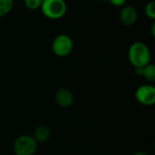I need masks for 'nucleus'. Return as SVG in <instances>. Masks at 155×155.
Returning a JSON list of instances; mask_svg holds the SVG:
<instances>
[{
  "label": "nucleus",
  "mask_w": 155,
  "mask_h": 155,
  "mask_svg": "<svg viewBox=\"0 0 155 155\" xmlns=\"http://www.w3.org/2000/svg\"><path fill=\"white\" fill-rule=\"evenodd\" d=\"M38 143L30 134H22L17 137L13 145L15 155H34L37 150Z\"/></svg>",
  "instance_id": "nucleus-3"
},
{
  "label": "nucleus",
  "mask_w": 155,
  "mask_h": 155,
  "mask_svg": "<svg viewBox=\"0 0 155 155\" xmlns=\"http://www.w3.org/2000/svg\"><path fill=\"white\" fill-rule=\"evenodd\" d=\"M74 48V42L70 35L61 34L55 36L52 43V50L56 56L65 57L71 54Z\"/></svg>",
  "instance_id": "nucleus-4"
},
{
  "label": "nucleus",
  "mask_w": 155,
  "mask_h": 155,
  "mask_svg": "<svg viewBox=\"0 0 155 155\" xmlns=\"http://www.w3.org/2000/svg\"><path fill=\"white\" fill-rule=\"evenodd\" d=\"M15 0H0V17L8 15L14 7Z\"/></svg>",
  "instance_id": "nucleus-10"
},
{
  "label": "nucleus",
  "mask_w": 155,
  "mask_h": 155,
  "mask_svg": "<svg viewBox=\"0 0 155 155\" xmlns=\"http://www.w3.org/2000/svg\"><path fill=\"white\" fill-rule=\"evenodd\" d=\"M133 155H148L147 153H143V152H136V153H134Z\"/></svg>",
  "instance_id": "nucleus-16"
},
{
  "label": "nucleus",
  "mask_w": 155,
  "mask_h": 155,
  "mask_svg": "<svg viewBox=\"0 0 155 155\" xmlns=\"http://www.w3.org/2000/svg\"><path fill=\"white\" fill-rule=\"evenodd\" d=\"M107 1H108V0H107Z\"/></svg>",
  "instance_id": "nucleus-17"
},
{
  "label": "nucleus",
  "mask_w": 155,
  "mask_h": 155,
  "mask_svg": "<svg viewBox=\"0 0 155 155\" xmlns=\"http://www.w3.org/2000/svg\"><path fill=\"white\" fill-rule=\"evenodd\" d=\"M143 77L150 83L155 82V66L153 64H148L143 69Z\"/></svg>",
  "instance_id": "nucleus-9"
},
{
  "label": "nucleus",
  "mask_w": 155,
  "mask_h": 155,
  "mask_svg": "<svg viewBox=\"0 0 155 155\" xmlns=\"http://www.w3.org/2000/svg\"><path fill=\"white\" fill-rule=\"evenodd\" d=\"M128 59L134 68L144 67L151 63L152 54L149 46L141 41L134 42L128 50Z\"/></svg>",
  "instance_id": "nucleus-1"
},
{
  "label": "nucleus",
  "mask_w": 155,
  "mask_h": 155,
  "mask_svg": "<svg viewBox=\"0 0 155 155\" xmlns=\"http://www.w3.org/2000/svg\"><path fill=\"white\" fill-rule=\"evenodd\" d=\"M119 18L123 25L127 26L133 25L136 23L138 18L137 10L132 5H124L120 10Z\"/></svg>",
  "instance_id": "nucleus-6"
},
{
  "label": "nucleus",
  "mask_w": 155,
  "mask_h": 155,
  "mask_svg": "<svg viewBox=\"0 0 155 155\" xmlns=\"http://www.w3.org/2000/svg\"><path fill=\"white\" fill-rule=\"evenodd\" d=\"M50 130L45 125H40L37 126L34 132V139L37 143H44L48 141L50 137Z\"/></svg>",
  "instance_id": "nucleus-8"
},
{
  "label": "nucleus",
  "mask_w": 155,
  "mask_h": 155,
  "mask_svg": "<svg viewBox=\"0 0 155 155\" xmlns=\"http://www.w3.org/2000/svg\"><path fill=\"white\" fill-rule=\"evenodd\" d=\"M144 13L145 15L152 19L154 20L155 19V2L154 1H151L149 3L146 4L145 7H144Z\"/></svg>",
  "instance_id": "nucleus-11"
},
{
  "label": "nucleus",
  "mask_w": 155,
  "mask_h": 155,
  "mask_svg": "<svg viewBox=\"0 0 155 155\" xmlns=\"http://www.w3.org/2000/svg\"><path fill=\"white\" fill-rule=\"evenodd\" d=\"M25 6L29 10H37L41 7L43 0H24Z\"/></svg>",
  "instance_id": "nucleus-12"
},
{
  "label": "nucleus",
  "mask_w": 155,
  "mask_h": 155,
  "mask_svg": "<svg viewBox=\"0 0 155 155\" xmlns=\"http://www.w3.org/2000/svg\"><path fill=\"white\" fill-rule=\"evenodd\" d=\"M67 8L65 0H43L40 7L42 14L50 20L63 18L67 12Z\"/></svg>",
  "instance_id": "nucleus-2"
},
{
  "label": "nucleus",
  "mask_w": 155,
  "mask_h": 155,
  "mask_svg": "<svg viewBox=\"0 0 155 155\" xmlns=\"http://www.w3.org/2000/svg\"><path fill=\"white\" fill-rule=\"evenodd\" d=\"M152 35L154 37L155 36V23L153 22V25H152Z\"/></svg>",
  "instance_id": "nucleus-15"
},
{
  "label": "nucleus",
  "mask_w": 155,
  "mask_h": 155,
  "mask_svg": "<svg viewBox=\"0 0 155 155\" xmlns=\"http://www.w3.org/2000/svg\"><path fill=\"white\" fill-rule=\"evenodd\" d=\"M54 99L56 104L63 108H68L72 106L74 101V94L68 88H60L56 91Z\"/></svg>",
  "instance_id": "nucleus-7"
},
{
  "label": "nucleus",
  "mask_w": 155,
  "mask_h": 155,
  "mask_svg": "<svg viewBox=\"0 0 155 155\" xmlns=\"http://www.w3.org/2000/svg\"><path fill=\"white\" fill-rule=\"evenodd\" d=\"M135 99L144 106H153L155 104V87L147 84L140 85L135 91Z\"/></svg>",
  "instance_id": "nucleus-5"
},
{
  "label": "nucleus",
  "mask_w": 155,
  "mask_h": 155,
  "mask_svg": "<svg viewBox=\"0 0 155 155\" xmlns=\"http://www.w3.org/2000/svg\"><path fill=\"white\" fill-rule=\"evenodd\" d=\"M143 67H141V68H135V73L138 76H143Z\"/></svg>",
  "instance_id": "nucleus-14"
},
{
  "label": "nucleus",
  "mask_w": 155,
  "mask_h": 155,
  "mask_svg": "<svg viewBox=\"0 0 155 155\" xmlns=\"http://www.w3.org/2000/svg\"><path fill=\"white\" fill-rule=\"evenodd\" d=\"M113 5L117 6V7H122L124 5H125L126 0H108Z\"/></svg>",
  "instance_id": "nucleus-13"
}]
</instances>
